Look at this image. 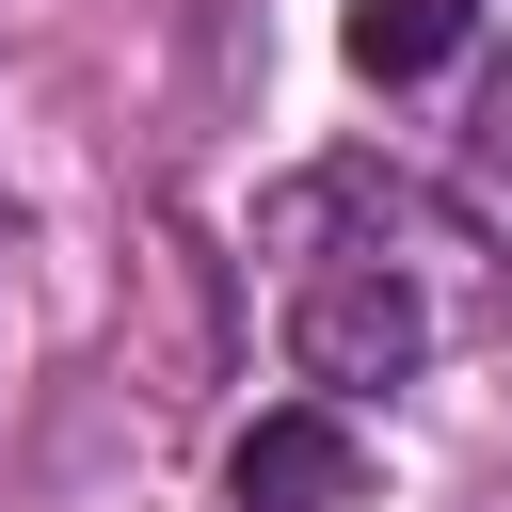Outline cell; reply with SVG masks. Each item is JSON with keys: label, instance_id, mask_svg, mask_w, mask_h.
<instances>
[{"label": "cell", "instance_id": "1", "mask_svg": "<svg viewBox=\"0 0 512 512\" xmlns=\"http://www.w3.org/2000/svg\"><path fill=\"white\" fill-rule=\"evenodd\" d=\"M336 224L368 240L352 272H400V288H416V304H432L448 336H480V320L512 304V288H496V240H480V224H464L448 192L384 176V160H304V176H288V192L256 208V256H320Z\"/></svg>", "mask_w": 512, "mask_h": 512}, {"label": "cell", "instance_id": "2", "mask_svg": "<svg viewBox=\"0 0 512 512\" xmlns=\"http://www.w3.org/2000/svg\"><path fill=\"white\" fill-rule=\"evenodd\" d=\"M432 352H448V320H432L400 272H304V288H288V368L336 384V400H352V384H400V368H432Z\"/></svg>", "mask_w": 512, "mask_h": 512}, {"label": "cell", "instance_id": "3", "mask_svg": "<svg viewBox=\"0 0 512 512\" xmlns=\"http://www.w3.org/2000/svg\"><path fill=\"white\" fill-rule=\"evenodd\" d=\"M224 496L240 512H368V448H352L336 400H288V416H256L224 448Z\"/></svg>", "mask_w": 512, "mask_h": 512}, {"label": "cell", "instance_id": "4", "mask_svg": "<svg viewBox=\"0 0 512 512\" xmlns=\"http://www.w3.org/2000/svg\"><path fill=\"white\" fill-rule=\"evenodd\" d=\"M144 272H160V304H176V336H160V400H192V384H208V352H224V304H208L192 224H144Z\"/></svg>", "mask_w": 512, "mask_h": 512}, {"label": "cell", "instance_id": "5", "mask_svg": "<svg viewBox=\"0 0 512 512\" xmlns=\"http://www.w3.org/2000/svg\"><path fill=\"white\" fill-rule=\"evenodd\" d=\"M464 32H480V0H352V64L368 80H432Z\"/></svg>", "mask_w": 512, "mask_h": 512}]
</instances>
